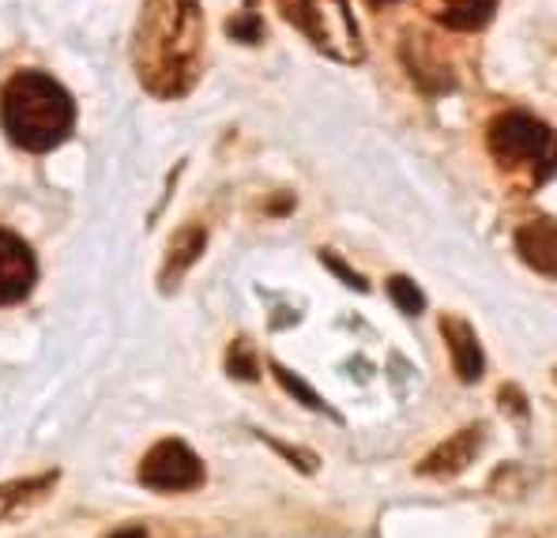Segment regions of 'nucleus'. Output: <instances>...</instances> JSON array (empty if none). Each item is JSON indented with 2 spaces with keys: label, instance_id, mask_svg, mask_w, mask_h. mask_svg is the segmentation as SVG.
I'll return each instance as SVG.
<instances>
[{
  "label": "nucleus",
  "instance_id": "obj_1",
  "mask_svg": "<svg viewBox=\"0 0 557 538\" xmlns=\"http://www.w3.org/2000/svg\"><path fill=\"white\" fill-rule=\"evenodd\" d=\"M203 12L196 0H144L133 30V68L147 95L185 98L200 79Z\"/></svg>",
  "mask_w": 557,
  "mask_h": 538
},
{
  "label": "nucleus",
  "instance_id": "obj_2",
  "mask_svg": "<svg viewBox=\"0 0 557 538\" xmlns=\"http://www.w3.org/2000/svg\"><path fill=\"white\" fill-rule=\"evenodd\" d=\"M0 125L20 151L42 154L76 128V102L46 72H15L0 91Z\"/></svg>",
  "mask_w": 557,
  "mask_h": 538
},
{
  "label": "nucleus",
  "instance_id": "obj_3",
  "mask_svg": "<svg viewBox=\"0 0 557 538\" xmlns=\"http://www.w3.org/2000/svg\"><path fill=\"white\" fill-rule=\"evenodd\" d=\"M486 143L505 170H528L531 185H546L557 174V133L528 110H505L490 121Z\"/></svg>",
  "mask_w": 557,
  "mask_h": 538
},
{
  "label": "nucleus",
  "instance_id": "obj_4",
  "mask_svg": "<svg viewBox=\"0 0 557 538\" xmlns=\"http://www.w3.org/2000/svg\"><path fill=\"white\" fill-rule=\"evenodd\" d=\"M294 27L309 38L321 53H327L339 64L366 61V42L358 35L355 12L347 0H301Z\"/></svg>",
  "mask_w": 557,
  "mask_h": 538
},
{
  "label": "nucleus",
  "instance_id": "obj_5",
  "mask_svg": "<svg viewBox=\"0 0 557 538\" xmlns=\"http://www.w3.org/2000/svg\"><path fill=\"white\" fill-rule=\"evenodd\" d=\"M139 486L154 489V493H188V489L203 486V463L185 440L166 437L139 463Z\"/></svg>",
  "mask_w": 557,
  "mask_h": 538
},
{
  "label": "nucleus",
  "instance_id": "obj_6",
  "mask_svg": "<svg viewBox=\"0 0 557 538\" xmlns=\"http://www.w3.org/2000/svg\"><path fill=\"white\" fill-rule=\"evenodd\" d=\"M38 283V260L30 245L12 230H0V305L23 301Z\"/></svg>",
  "mask_w": 557,
  "mask_h": 538
},
{
  "label": "nucleus",
  "instance_id": "obj_7",
  "mask_svg": "<svg viewBox=\"0 0 557 538\" xmlns=\"http://www.w3.org/2000/svg\"><path fill=\"white\" fill-rule=\"evenodd\" d=\"M203 245H208V226L203 223H185L182 230L170 238L166 257H162V272H159V290L174 293L182 287L185 272L203 257Z\"/></svg>",
  "mask_w": 557,
  "mask_h": 538
},
{
  "label": "nucleus",
  "instance_id": "obj_8",
  "mask_svg": "<svg viewBox=\"0 0 557 538\" xmlns=\"http://www.w3.org/2000/svg\"><path fill=\"white\" fill-rule=\"evenodd\" d=\"M441 336L448 342V354H453V365H456V377L467 380V385H474V380H482V373H486V354H482V342L474 336V328L463 321V316H453L445 313L441 316Z\"/></svg>",
  "mask_w": 557,
  "mask_h": 538
},
{
  "label": "nucleus",
  "instance_id": "obj_9",
  "mask_svg": "<svg viewBox=\"0 0 557 538\" xmlns=\"http://www.w3.org/2000/svg\"><path fill=\"white\" fill-rule=\"evenodd\" d=\"M516 252L539 275H557V218H531L516 230Z\"/></svg>",
  "mask_w": 557,
  "mask_h": 538
},
{
  "label": "nucleus",
  "instance_id": "obj_10",
  "mask_svg": "<svg viewBox=\"0 0 557 538\" xmlns=\"http://www.w3.org/2000/svg\"><path fill=\"white\" fill-rule=\"evenodd\" d=\"M482 445V429H463V434L448 437L445 445H437L422 463H418V475H430V478H456L463 467H471L474 455H479Z\"/></svg>",
  "mask_w": 557,
  "mask_h": 538
},
{
  "label": "nucleus",
  "instance_id": "obj_11",
  "mask_svg": "<svg viewBox=\"0 0 557 538\" xmlns=\"http://www.w3.org/2000/svg\"><path fill=\"white\" fill-rule=\"evenodd\" d=\"M422 12L448 30H479L494 20L497 0H422Z\"/></svg>",
  "mask_w": 557,
  "mask_h": 538
},
{
  "label": "nucleus",
  "instance_id": "obj_12",
  "mask_svg": "<svg viewBox=\"0 0 557 538\" xmlns=\"http://www.w3.org/2000/svg\"><path fill=\"white\" fill-rule=\"evenodd\" d=\"M388 293H392V301H396L399 313H407V316H418L425 309L422 290H418L414 283L407 279V275H392V279H388Z\"/></svg>",
  "mask_w": 557,
  "mask_h": 538
},
{
  "label": "nucleus",
  "instance_id": "obj_13",
  "mask_svg": "<svg viewBox=\"0 0 557 538\" xmlns=\"http://www.w3.org/2000/svg\"><path fill=\"white\" fill-rule=\"evenodd\" d=\"M226 373L237 380H257V350L249 347V339H237L226 350Z\"/></svg>",
  "mask_w": 557,
  "mask_h": 538
},
{
  "label": "nucleus",
  "instance_id": "obj_14",
  "mask_svg": "<svg viewBox=\"0 0 557 538\" xmlns=\"http://www.w3.org/2000/svg\"><path fill=\"white\" fill-rule=\"evenodd\" d=\"M272 370H275V380H278V385H283L286 391H290V396L298 399V403H306V406H313V411H324V414H332V418H335L332 406H324V399H321V396H313V388L301 385V380L294 377V373H286L283 365H272Z\"/></svg>",
  "mask_w": 557,
  "mask_h": 538
},
{
  "label": "nucleus",
  "instance_id": "obj_15",
  "mask_svg": "<svg viewBox=\"0 0 557 538\" xmlns=\"http://www.w3.org/2000/svg\"><path fill=\"white\" fill-rule=\"evenodd\" d=\"M231 35L237 42H260L264 38V23H260V15H252V8L245 15H234L231 20Z\"/></svg>",
  "mask_w": 557,
  "mask_h": 538
},
{
  "label": "nucleus",
  "instance_id": "obj_16",
  "mask_svg": "<svg viewBox=\"0 0 557 538\" xmlns=\"http://www.w3.org/2000/svg\"><path fill=\"white\" fill-rule=\"evenodd\" d=\"M321 260H324L327 267H332V275H335V279H339V283H347V287H355V290H362V293L370 290V283H366L362 275H358L350 264H343V260L335 257V252H321Z\"/></svg>",
  "mask_w": 557,
  "mask_h": 538
},
{
  "label": "nucleus",
  "instance_id": "obj_17",
  "mask_svg": "<svg viewBox=\"0 0 557 538\" xmlns=\"http://www.w3.org/2000/svg\"><path fill=\"white\" fill-rule=\"evenodd\" d=\"M110 538H147V527H125V531H113Z\"/></svg>",
  "mask_w": 557,
  "mask_h": 538
},
{
  "label": "nucleus",
  "instance_id": "obj_18",
  "mask_svg": "<svg viewBox=\"0 0 557 538\" xmlns=\"http://www.w3.org/2000/svg\"><path fill=\"white\" fill-rule=\"evenodd\" d=\"M370 4H396V0H370Z\"/></svg>",
  "mask_w": 557,
  "mask_h": 538
},
{
  "label": "nucleus",
  "instance_id": "obj_19",
  "mask_svg": "<svg viewBox=\"0 0 557 538\" xmlns=\"http://www.w3.org/2000/svg\"><path fill=\"white\" fill-rule=\"evenodd\" d=\"M554 380H557V370H554Z\"/></svg>",
  "mask_w": 557,
  "mask_h": 538
}]
</instances>
